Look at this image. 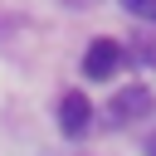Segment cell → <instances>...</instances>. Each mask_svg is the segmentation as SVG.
<instances>
[{"instance_id": "cell-1", "label": "cell", "mask_w": 156, "mask_h": 156, "mask_svg": "<svg viewBox=\"0 0 156 156\" xmlns=\"http://www.w3.org/2000/svg\"><path fill=\"white\" fill-rule=\"evenodd\" d=\"M117 68H122V49H117V39H93L88 54H83V73H88V78H112Z\"/></svg>"}, {"instance_id": "cell-2", "label": "cell", "mask_w": 156, "mask_h": 156, "mask_svg": "<svg viewBox=\"0 0 156 156\" xmlns=\"http://www.w3.org/2000/svg\"><path fill=\"white\" fill-rule=\"evenodd\" d=\"M88 122H93V102H88L83 93H63V102H58V127H63L68 136H83Z\"/></svg>"}, {"instance_id": "cell-3", "label": "cell", "mask_w": 156, "mask_h": 156, "mask_svg": "<svg viewBox=\"0 0 156 156\" xmlns=\"http://www.w3.org/2000/svg\"><path fill=\"white\" fill-rule=\"evenodd\" d=\"M141 112H151V93H146L141 83H132V88H122V93L112 98V117H117V122H132V117H141Z\"/></svg>"}, {"instance_id": "cell-4", "label": "cell", "mask_w": 156, "mask_h": 156, "mask_svg": "<svg viewBox=\"0 0 156 156\" xmlns=\"http://www.w3.org/2000/svg\"><path fill=\"white\" fill-rule=\"evenodd\" d=\"M122 10L136 20H156V0H122Z\"/></svg>"}, {"instance_id": "cell-5", "label": "cell", "mask_w": 156, "mask_h": 156, "mask_svg": "<svg viewBox=\"0 0 156 156\" xmlns=\"http://www.w3.org/2000/svg\"><path fill=\"white\" fill-rule=\"evenodd\" d=\"M146 156H156V132H151V136H146Z\"/></svg>"}]
</instances>
